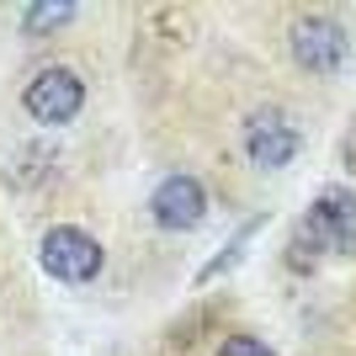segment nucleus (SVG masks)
Here are the masks:
<instances>
[{"label":"nucleus","mask_w":356,"mask_h":356,"mask_svg":"<svg viewBox=\"0 0 356 356\" xmlns=\"http://www.w3.org/2000/svg\"><path fill=\"white\" fill-rule=\"evenodd\" d=\"M298 149H303V134H298V122L287 118V112L261 106V112H250V118H245V154H250L261 170L287 165Z\"/></svg>","instance_id":"nucleus-4"},{"label":"nucleus","mask_w":356,"mask_h":356,"mask_svg":"<svg viewBox=\"0 0 356 356\" xmlns=\"http://www.w3.org/2000/svg\"><path fill=\"white\" fill-rule=\"evenodd\" d=\"M22 106H27L43 128H64V122L80 118V106H86V80L74 70H64V64H48V70H38L27 80Z\"/></svg>","instance_id":"nucleus-1"},{"label":"nucleus","mask_w":356,"mask_h":356,"mask_svg":"<svg viewBox=\"0 0 356 356\" xmlns=\"http://www.w3.org/2000/svg\"><path fill=\"white\" fill-rule=\"evenodd\" d=\"M38 261H43L48 277H59V282H90L96 271H102V245L86 234V229H74V223H59V229H48L43 245H38Z\"/></svg>","instance_id":"nucleus-2"},{"label":"nucleus","mask_w":356,"mask_h":356,"mask_svg":"<svg viewBox=\"0 0 356 356\" xmlns=\"http://www.w3.org/2000/svg\"><path fill=\"white\" fill-rule=\"evenodd\" d=\"M64 22H74V6H27V16H22V32H54L64 27Z\"/></svg>","instance_id":"nucleus-7"},{"label":"nucleus","mask_w":356,"mask_h":356,"mask_svg":"<svg viewBox=\"0 0 356 356\" xmlns=\"http://www.w3.org/2000/svg\"><path fill=\"white\" fill-rule=\"evenodd\" d=\"M149 213L160 229H197L202 213H208V192L197 176H165L149 197Z\"/></svg>","instance_id":"nucleus-6"},{"label":"nucleus","mask_w":356,"mask_h":356,"mask_svg":"<svg viewBox=\"0 0 356 356\" xmlns=\"http://www.w3.org/2000/svg\"><path fill=\"white\" fill-rule=\"evenodd\" d=\"M218 356H277L266 341H255V335H229V341L218 346Z\"/></svg>","instance_id":"nucleus-8"},{"label":"nucleus","mask_w":356,"mask_h":356,"mask_svg":"<svg viewBox=\"0 0 356 356\" xmlns=\"http://www.w3.org/2000/svg\"><path fill=\"white\" fill-rule=\"evenodd\" d=\"M303 234L319 239L330 255H356V192L351 186L319 192V202L303 218Z\"/></svg>","instance_id":"nucleus-3"},{"label":"nucleus","mask_w":356,"mask_h":356,"mask_svg":"<svg viewBox=\"0 0 356 356\" xmlns=\"http://www.w3.org/2000/svg\"><path fill=\"white\" fill-rule=\"evenodd\" d=\"M287 43H293V59L314 74H330L341 70L346 59V27L335 16H298L293 32H287Z\"/></svg>","instance_id":"nucleus-5"}]
</instances>
